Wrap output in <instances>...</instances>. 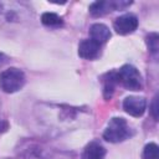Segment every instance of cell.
Masks as SVG:
<instances>
[{"label":"cell","mask_w":159,"mask_h":159,"mask_svg":"<svg viewBox=\"0 0 159 159\" xmlns=\"http://www.w3.org/2000/svg\"><path fill=\"white\" fill-rule=\"evenodd\" d=\"M25 84V75L16 67H10L0 73V88L6 93H14Z\"/></svg>","instance_id":"3"},{"label":"cell","mask_w":159,"mask_h":159,"mask_svg":"<svg viewBox=\"0 0 159 159\" xmlns=\"http://www.w3.org/2000/svg\"><path fill=\"white\" fill-rule=\"evenodd\" d=\"M117 83H118V78L116 71H111L103 76V96L106 99H109L113 96Z\"/></svg>","instance_id":"12"},{"label":"cell","mask_w":159,"mask_h":159,"mask_svg":"<svg viewBox=\"0 0 159 159\" xmlns=\"http://www.w3.org/2000/svg\"><path fill=\"white\" fill-rule=\"evenodd\" d=\"M101 53V45L91 39L83 40L78 45V55L84 60H94Z\"/></svg>","instance_id":"9"},{"label":"cell","mask_w":159,"mask_h":159,"mask_svg":"<svg viewBox=\"0 0 159 159\" xmlns=\"http://www.w3.org/2000/svg\"><path fill=\"white\" fill-rule=\"evenodd\" d=\"M104 157H106L104 147L99 142L92 140L84 147L81 159H104Z\"/></svg>","instance_id":"10"},{"label":"cell","mask_w":159,"mask_h":159,"mask_svg":"<svg viewBox=\"0 0 159 159\" xmlns=\"http://www.w3.org/2000/svg\"><path fill=\"white\" fill-rule=\"evenodd\" d=\"M118 83L130 91H140L143 88V81L139 71L132 65H124L117 72Z\"/></svg>","instance_id":"4"},{"label":"cell","mask_w":159,"mask_h":159,"mask_svg":"<svg viewBox=\"0 0 159 159\" xmlns=\"http://www.w3.org/2000/svg\"><path fill=\"white\" fill-rule=\"evenodd\" d=\"M132 1H122V0H101V1H94L89 5V12L92 16L98 17L103 16L111 11L114 10H123L127 6H129Z\"/></svg>","instance_id":"5"},{"label":"cell","mask_w":159,"mask_h":159,"mask_svg":"<svg viewBox=\"0 0 159 159\" xmlns=\"http://www.w3.org/2000/svg\"><path fill=\"white\" fill-rule=\"evenodd\" d=\"M35 113L39 122L53 128V130L61 132L68 130V128L77 124L84 112L81 108L65 104H39L35 108Z\"/></svg>","instance_id":"1"},{"label":"cell","mask_w":159,"mask_h":159,"mask_svg":"<svg viewBox=\"0 0 159 159\" xmlns=\"http://www.w3.org/2000/svg\"><path fill=\"white\" fill-rule=\"evenodd\" d=\"M113 27L117 34L119 35H128L132 34L138 27V17L134 14H124L117 17L113 22Z\"/></svg>","instance_id":"7"},{"label":"cell","mask_w":159,"mask_h":159,"mask_svg":"<svg viewBox=\"0 0 159 159\" xmlns=\"http://www.w3.org/2000/svg\"><path fill=\"white\" fill-rule=\"evenodd\" d=\"M25 10L29 9L20 2H0V16L7 24L20 22V17Z\"/></svg>","instance_id":"6"},{"label":"cell","mask_w":159,"mask_h":159,"mask_svg":"<svg viewBox=\"0 0 159 159\" xmlns=\"http://www.w3.org/2000/svg\"><path fill=\"white\" fill-rule=\"evenodd\" d=\"M89 36H91V40L102 45L109 40L111 31L104 24H93L89 27Z\"/></svg>","instance_id":"11"},{"label":"cell","mask_w":159,"mask_h":159,"mask_svg":"<svg viewBox=\"0 0 159 159\" xmlns=\"http://www.w3.org/2000/svg\"><path fill=\"white\" fill-rule=\"evenodd\" d=\"M158 152H159V148L155 143H149L144 147L143 149V159H158Z\"/></svg>","instance_id":"15"},{"label":"cell","mask_w":159,"mask_h":159,"mask_svg":"<svg viewBox=\"0 0 159 159\" xmlns=\"http://www.w3.org/2000/svg\"><path fill=\"white\" fill-rule=\"evenodd\" d=\"M147 46L149 48V51L153 53V55H157L158 53V50H159V36L157 32H152L147 36Z\"/></svg>","instance_id":"14"},{"label":"cell","mask_w":159,"mask_h":159,"mask_svg":"<svg viewBox=\"0 0 159 159\" xmlns=\"http://www.w3.org/2000/svg\"><path fill=\"white\" fill-rule=\"evenodd\" d=\"M147 101L144 97L129 96L123 101V109L132 117H142L145 112Z\"/></svg>","instance_id":"8"},{"label":"cell","mask_w":159,"mask_h":159,"mask_svg":"<svg viewBox=\"0 0 159 159\" xmlns=\"http://www.w3.org/2000/svg\"><path fill=\"white\" fill-rule=\"evenodd\" d=\"M132 135V129L127 120L120 117H114L108 122L107 128L103 132V138L111 143H119Z\"/></svg>","instance_id":"2"},{"label":"cell","mask_w":159,"mask_h":159,"mask_svg":"<svg viewBox=\"0 0 159 159\" xmlns=\"http://www.w3.org/2000/svg\"><path fill=\"white\" fill-rule=\"evenodd\" d=\"M7 61H9V57H7V56H5L4 53H1V52H0V67H1V66H4V65L7 62Z\"/></svg>","instance_id":"17"},{"label":"cell","mask_w":159,"mask_h":159,"mask_svg":"<svg viewBox=\"0 0 159 159\" xmlns=\"http://www.w3.org/2000/svg\"><path fill=\"white\" fill-rule=\"evenodd\" d=\"M41 22L47 27H61L63 25V20L55 12H43L41 15Z\"/></svg>","instance_id":"13"},{"label":"cell","mask_w":159,"mask_h":159,"mask_svg":"<svg viewBox=\"0 0 159 159\" xmlns=\"http://www.w3.org/2000/svg\"><path fill=\"white\" fill-rule=\"evenodd\" d=\"M150 113L153 116V118L155 120H158V97L155 96L152 101V104H150Z\"/></svg>","instance_id":"16"},{"label":"cell","mask_w":159,"mask_h":159,"mask_svg":"<svg viewBox=\"0 0 159 159\" xmlns=\"http://www.w3.org/2000/svg\"><path fill=\"white\" fill-rule=\"evenodd\" d=\"M25 159H26V158H25Z\"/></svg>","instance_id":"18"}]
</instances>
